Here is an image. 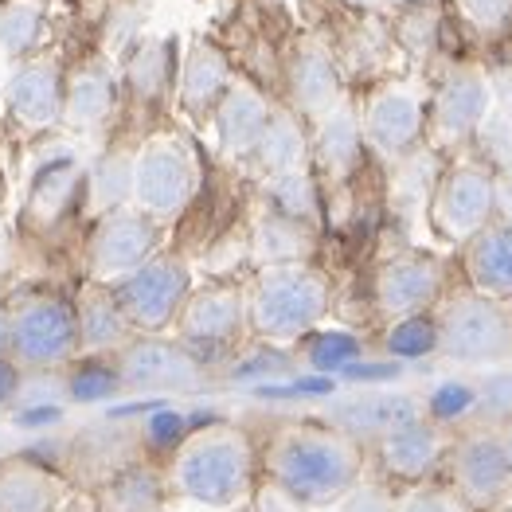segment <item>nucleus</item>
Here are the masks:
<instances>
[{"instance_id": "423d86ee", "label": "nucleus", "mask_w": 512, "mask_h": 512, "mask_svg": "<svg viewBox=\"0 0 512 512\" xmlns=\"http://www.w3.org/2000/svg\"><path fill=\"white\" fill-rule=\"evenodd\" d=\"M196 192V161L180 137H153L129 161V200L149 219H172Z\"/></svg>"}, {"instance_id": "2f4dec72", "label": "nucleus", "mask_w": 512, "mask_h": 512, "mask_svg": "<svg viewBox=\"0 0 512 512\" xmlns=\"http://www.w3.org/2000/svg\"><path fill=\"white\" fill-rule=\"evenodd\" d=\"M301 223L298 219H286V215H270L262 227H258V247L266 266H282V262H301Z\"/></svg>"}, {"instance_id": "2eb2a0df", "label": "nucleus", "mask_w": 512, "mask_h": 512, "mask_svg": "<svg viewBox=\"0 0 512 512\" xmlns=\"http://www.w3.org/2000/svg\"><path fill=\"white\" fill-rule=\"evenodd\" d=\"M376 454H380V466L399 481H423L438 470L450 454V438L442 434L438 423L430 419H411L403 427L387 430L384 438H376Z\"/></svg>"}, {"instance_id": "393cba45", "label": "nucleus", "mask_w": 512, "mask_h": 512, "mask_svg": "<svg viewBox=\"0 0 512 512\" xmlns=\"http://www.w3.org/2000/svg\"><path fill=\"white\" fill-rule=\"evenodd\" d=\"M485 102H489V90L477 75H454L450 83L442 86L438 94V106H434V122L446 137H466L481 114H485Z\"/></svg>"}, {"instance_id": "4468645a", "label": "nucleus", "mask_w": 512, "mask_h": 512, "mask_svg": "<svg viewBox=\"0 0 512 512\" xmlns=\"http://www.w3.org/2000/svg\"><path fill=\"white\" fill-rule=\"evenodd\" d=\"M438 286H442V270H438L434 258L427 255L391 258V262L380 266V274H376V309L384 317H391V321L427 313V305L438 298Z\"/></svg>"}, {"instance_id": "4be33fe9", "label": "nucleus", "mask_w": 512, "mask_h": 512, "mask_svg": "<svg viewBox=\"0 0 512 512\" xmlns=\"http://www.w3.org/2000/svg\"><path fill=\"white\" fill-rule=\"evenodd\" d=\"M231 86V71L227 59L215 51L212 43H192V51L180 63V102L188 114H208L219 106V98Z\"/></svg>"}, {"instance_id": "4c0bfd02", "label": "nucleus", "mask_w": 512, "mask_h": 512, "mask_svg": "<svg viewBox=\"0 0 512 512\" xmlns=\"http://www.w3.org/2000/svg\"><path fill=\"white\" fill-rule=\"evenodd\" d=\"M466 8L481 28H501L512 16V0H466Z\"/></svg>"}, {"instance_id": "a211bd4d", "label": "nucleus", "mask_w": 512, "mask_h": 512, "mask_svg": "<svg viewBox=\"0 0 512 512\" xmlns=\"http://www.w3.org/2000/svg\"><path fill=\"white\" fill-rule=\"evenodd\" d=\"M266 122H270V106L251 86H227V94L215 106L219 145L231 157H251L258 141H262V133H266Z\"/></svg>"}, {"instance_id": "f704fd0d", "label": "nucleus", "mask_w": 512, "mask_h": 512, "mask_svg": "<svg viewBox=\"0 0 512 512\" xmlns=\"http://www.w3.org/2000/svg\"><path fill=\"white\" fill-rule=\"evenodd\" d=\"M341 512H395V497L380 481H360L341 501Z\"/></svg>"}, {"instance_id": "5701e85b", "label": "nucleus", "mask_w": 512, "mask_h": 512, "mask_svg": "<svg viewBox=\"0 0 512 512\" xmlns=\"http://www.w3.org/2000/svg\"><path fill=\"white\" fill-rule=\"evenodd\" d=\"M423 129V110L411 94H399V90H387L380 94L372 106H368V118H364V137L380 149V153H403Z\"/></svg>"}, {"instance_id": "6ab92c4d", "label": "nucleus", "mask_w": 512, "mask_h": 512, "mask_svg": "<svg viewBox=\"0 0 512 512\" xmlns=\"http://www.w3.org/2000/svg\"><path fill=\"white\" fill-rule=\"evenodd\" d=\"M63 481L32 458L0 462V512H59Z\"/></svg>"}, {"instance_id": "39448f33", "label": "nucleus", "mask_w": 512, "mask_h": 512, "mask_svg": "<svg viewBox=\"0 0 512 512\" xmlns=\"http://www.w3.org/2000/svg\"><path fill=\"white\" fill-rule=\"evenodd\" d=\"M110 290L133 337H165L196 286H192V270L184 258L172 251H157L145 266H137Z\"/></svg>"}, {"instance_id": "f8f14e48", "label": "nucleus", "mask_w": 512, "mask_h": 512, "mask_svg": "<svg viewBox=\"0 0 512 512\" xmlns=\"http://www.w3.org/2000/svg\"><path fill=\"white\" fill-rule=\"evenodd\" d=\"M493 200V180L481 169L450 172L434 196V227L454 243H470L477 231L493 223Z\"/></svg>"}, {"instance_id": "ddd939ff", "label": "nucleus", "mask_w": 512, "mask_h": 512, "mask_svg": "<svg viewBox=\"0 0 512 512\" xmlns=\"http://www.w3.org/2000/svg\"><path fill=\"white\" fill-rule=\"evenodd\" d=\"M63 71L55 59L32 55L24 59L12 79L4 86V106L8 114L28 129H47L55 122H63Z\"/></svg>"}, {"instance_id": "c85d7f7f", "label": "nucleus", "mask_w": 512, "mask_h": 512, "mask_svg": "<svg viewBox=\"0 0 512 512\" xmlns=\"http://www.w3.org/2000/svg\"><path fill=\"white\" fill-rule=\"evenodd\" d=\"M106 497H110V512H161L165 481L149 470H126L110 481Z\"/></svg>"}, {"instance_id": "58836bf2", "label": "nucleus", "mask_w": 512, "mask_h": 512, "mask_svg": "<svg viewBox=\"0 0 512 512\" xmlns=\"http://www.w3.org/2000/svg\"><path fill=\"white\" fill-rule=\"evenodd\" d=\"M16 387H20V372H16L8 360H0V407H4V403H12Z\"/></svg>"}, {"instance_id": "c756f323", "label": "nucleus", "mask_w": 512, "mask_h": 512, "mask_svg": "<svg viewBox=\"0 0 512 512\" xmlns=\"http://www.w3.org/2000/svg\"><path fill=\"white\" fill-rule=\"evenodd\" d=\"M169 71H172L169 43H161V40H145L133 55H129V63H126V79L141 98H157V94H165Z\"/></svg>"}, {"instance_id": "f3484780", "label": "nucleus", "mask_w": 512, "mask_h": 512, "mask_svg": "<svg viewBox=\"0 0 512 512\" xmlns=\"http://www.w3.org/2000/svg\"><path fill=\"white\" fill-rule=\"evenodd\" d=\"M466 274L473 294L493 301L512 298V223H489L466 247Z\"/></svg>"}, {"instance_id": "37998d69", "label": "nucleus", "mask_w": 512, "mask_h": 512, "mask_svg": "<svg viewBox=\"0 0 512 512\" xmlns=\"http://www.w3.org/2000/svg\"><path fill=\"white\" fill-rule=\"evenodd\" d=\"M352 4H372V0H352Z\"/></svg>"}, {"instance_id": "9d476101", "label": "nucleus", "mask_w": 512, "mask_h": 512, "mask_svg": "<svg viewBox=\"0 0 512 512\" xmlns=\"http://www.w3.org/2000/svg\"><path fill=\"white\" fill-rule=\"evenodd\" d=\"M110 360L114 380L126 391H192L208 376V364L196 360L176 337H133Z\"/></svg>"}, {"instance_id": "dca6fc26", "label": "nucleus", "mask_w": 512, "mask_h": 512, "mask_svg": "<svg viewBox=\"0 0 512 512\" xmlns=\"http://www.w3.org/2000/svg\"><path fill=\"white\" fill-rule=\"evenodd\" d=\"M75 325H79V356H118L129 341L133 329L122 317L114 290L90 282L75 298Z\"/></svg>"}, {"instance_id": "e433bc0d", "label": "nucleus", "mask_w": 512, "mask_h": 512, "mask_svg": "<svg viewBox=\"0 0 512 512\" xmlns=\"http://www.w3.org/2000/svg\"><path fill=\"white\" fill-rule=\"evenodd\" d=\"M403 512H466V505L446 489H419Z\"/></svg>"}, {"instance_id": "6e6552de", "label": "nucleus", "mask_w": 512, "mask_h": 512, "mask_svg": "<svg viewBox=\"0 0 512 512\" xmlns=\"http://www.w3.org/2000/svg\"><path fill=\"white\" fill-rule=\"evenodd\" d=\"M157 251H161L157 219L126 204V208L98 215V223L86 239V274L98 286H114L137 266H145Z\"/></svg>"}, {"instance_id": "7c9ffc66", "label": "nucleus", "mask_w": 512, "mask_h": 512, "mask_svg": "<svg viewBox=\"0 0 512 512\" xmlns=\"http://www.w3.org/2000/svg\"><path fill=\"white\" fill-rule=\"evenodd\" d=\"M387 352L399 356V360H419L438 352V321L427 313H415V317H403L387 329Z\"/></svg>"}, {"instance_id": "20e7f679", "label": "nucleus", "mask_w": 512, "mask_h": 512, "mask_svg": "<svg viewBox=\"0 0 512 512\" xmlns=\"http://www.w3.org/2000/svg\"><path fill=\"white\" fill-rule=\"evenodd\" d=\"M8 309V352L4 360L20 376L59 372L71 360H79V325H75V301L32 290L20 294Z\"/></svg>"}, {"instance_id": "bb28decb", "label": "nucleus", "mask_w": 512, "mask_h": 512, "mask_svg": "<svg viewBox=\"0 0 512 512\" xmlns=\"http://www.w3.org/2000/svg\"><path fill=\"white\" fill-rule=\"evenodd\" d=\"M43 40V12L36 4H4L0 8V55L32 59Z\"/></svg>"}, {"instance_id": "c9c22d12", "label": "nucleus", "mask_w": 512, "mask_h": 512, "mask_svg": "<svg viewBox=\"0 0 512 512\" xmlns=\"http://www.w3.org/2000/svg\"><path fill=\"white\" fill-rule=\"evenodd\" d=\"M356 352H360L356 341H352V337H344V333H337V337H325L321 348H313V352H309V360H313L317 368H341L344 360H352Z\"/></svg>"}, {"instance_id": "72a5a7b5", "label": "nucleus", "mask_w": 512, "mask_h": 512, "mask_svg": "<svg viewBox=\"0 0 512 512\" xmlns=\"http://www.w3.org/2000/svg\"><path fill=\"white\" fill-rule=\"evenodd\" d=\"M274 204H278V215L286 219H305L313 212V192H309V180L301 172H286V176H274Z\"/></svg>"}, {"instance_id": "0eeeda50", "label": "nucleus", "mask_w": 512, "mask_h": 512, "mask_svg": "<svg viewBox=\"0 0 512 512\" xmlns=\"http://www.w3.org/2000/svg\"><path fill=\"white\" fill-rule=\"evenodd\" d=\"M438 352L458 364H489L512 352V309L505 301L462 294L438 317Z\"/></svg>"}, {"instance_id": "79ce46f5", "label": "nucleus", "mask_w": 512, "mask_h": 512, "mask_svg": "<svg viewBox=\"0 0 512 512\" xmlns=\"http://www.w3.org/2000/svg\"><path fill=\"white\" fill-rule=\"evenodd\" d=\"M501 438H505V450H509V458H512V419H509V427L501 430Z\"/></svg>"}, {"instance_id": "a878e982", "label": "nucleus", "mask_w": 512, "mask_h": 512, "mask_svg": "<svg viewBox=\"0 0 512 512\" xmlns=\"http://www.w3.org/2000/svg\"><path fill=\"white\" fill-rule=\"evenodd\" d=\"M258 161L274 176H286V172H298L301 169V157H305V141H301V129L294 118L286 114H270L266 122V133L258 141Z\"/></svg>"}, {"instance_id": "a19ab883", "label": "nucleus", "mask_w": 512, "mask_h": 512, "mask_svg": "<svg viewBox=\"0 0 512 512\" xmlns=\"http://www.w3.org/2000/svg\"><path fill=\"white\" fill-rule=\"evenodd\" d=\"M4 270H8V243H4V235H0V278H4Z\"/></svg>"}, {"instance_id": "cd10ccee", "label": "nucleus", "mask_w": 512, "mask_h": 512, "mask_svg": "<svg viewBox=\"0 0 512 512\" xmlns=\"http://www.w3.org/2000/svg\"><path fill=\"white\" fill-rule=\"evenodd\" d=\"M294 94H298L301 110L309 114H321L333 106L337 98V75H333V63L325 55H298L294 63Z\"/></svg>"}, {"instance_id": "7ed1b4c3", "label": "nucleus", "mask_w": 512, "mask_h": 512, "mask_svg": "<svg viewBox=\"0 0 512 512\" xmlns=\"http://www.w3.org/2000/svg\"><path fill=\"white\" fill-rule=\"evenodd\" d=\"M329 313V282L305 262L266 266L247 290V329L270 344L305 341Z\"/></svg>"}, {"instance_id": "412c9836", "label": "nucleus", "mask_w": 512, "mask_h": 512, "mask_svg": "<svg viewBox=\"0 0 512 512\" xmlns=\"http://www.w3.org/2000/svg\"><path fill=\"white\" fill-rule=\"evenodd\" d=\"M79 184H83V169H79V161L67 149H59V157H47L40 165V172H36V180H32L28 223H36V227L59 223L63 212L71 208Z\"/></svg>"}, {"instance_id": "f03ea898", "label": "nucleus", "mask_w": 512, "mask_h": 512, "mask_svg": "<svg viewBox=\"0 0 512 512\" xmlns=\"http://www.w3.org/2000/svg\"><path fill=\"white\" fill-rule=\"evenodd\" d=\"M165 497L204 512H231L251 501L258 481V450L251 434L231 423L188 430L161 473Z\"/></svg>"}, {"instance_id": "b1692460", "label": "nucleus", "mask_w": 512, "mask_h": 512, "mask_svg": "<svg viewBox=\"0 0 512 512\" xmlns=\"http://www.w3.org/2000/svg\"><path fill=\"white\" fill-rule=\"evenodd\" d=\"M411 419H419V407L407 395H368V399H356L352 407H344V415L333 427L344 430L352 442H364V438L376 442L387 430L403 427Z\"/></svg>"}, {"instance_id": "9b49d317", "label": "nucleus", "mask_w": 512, "mask_h": 512, "mask_svg": "<svg viewBox=\"0 0 512 512\" xmlns=\"http://www.w3.org/2000/svg\"><path fill=\"white\" fill-rule=\"evenodd\" d=\"M454 497L466 509H489L501 505L512 493V458L505 450L501 430H473L446 454Z\"/></svg>"}, {"instance_id": "473e14b6", "label": "nucleus", "mask_w": 512, "mask_h": 512, "mask_svg": "<svg viewBox=\"0 0 512 512\" xmlns=\"http://www.w3.org/2000/svg\"><path fill=\"white\" fill-rule=\"evenodd\" d=\"M356 149H360V126L352 122V114L348 110L329 114L321 126V157L329 161V169H348L356 161Z\"/></svg>"}, {"instance_id": "f257e3e1", "label": "nucleus", "mask_w": 512, "mask_h": 512, "mask_svg": "<svg viewBox=\"0 0 512 512\" xmlns=\"http://www.w3.org/2000/svg\"><path fill=\"white\" fill-rule=\"evenodd\" d=\"M258 470L294 509L325 512L364 481V450L333 423H282L266 438Z\"/></svg>"}, {"instance_id": "1a4fd4ad", "label": "nucleus", "mask_w": 512, "mask_h": 512, "mask_svg": "<svg viewBox=\"0 0 512 512\" xmlns=\"http://www.w3.org/2000/svg\"><path fill=\"white\" fill-rule=\"evenodd\" d=\"M176 341L196 360H215L231 352L247 333V294L239 286H204L192 290L180 317H176Z\"/></svg>"}, {"instance_id": "aec40b11", "label": "nucleus", "mask_w": 512, "mask_h": 512, "mask_svg": "<svg viewBox=\"0 0 512 512\" xmlns=\"http://www.w3.org/2000/svg\"><path fill=\"white\" fill-rule=\"evenodd\" d=\"M118 102V79L114 71L98 59L83 63L67 83H63V122L75 129H98Z\"/></svg>"}, {"instance_id": "ea45409f", "label": "nucleus", "mask_w": 512, "mask_h": 512, "mask_svg": "<svg viewBox=\"0 0 512 512\" xmlns=\"http://www.w3.org/2000/svg\"><path fill=\"white\" fill-rule=\"evenodd\" d=\"M4 352H8V309L0 305V360H4Z\"/></svg>"}]
</instances>
